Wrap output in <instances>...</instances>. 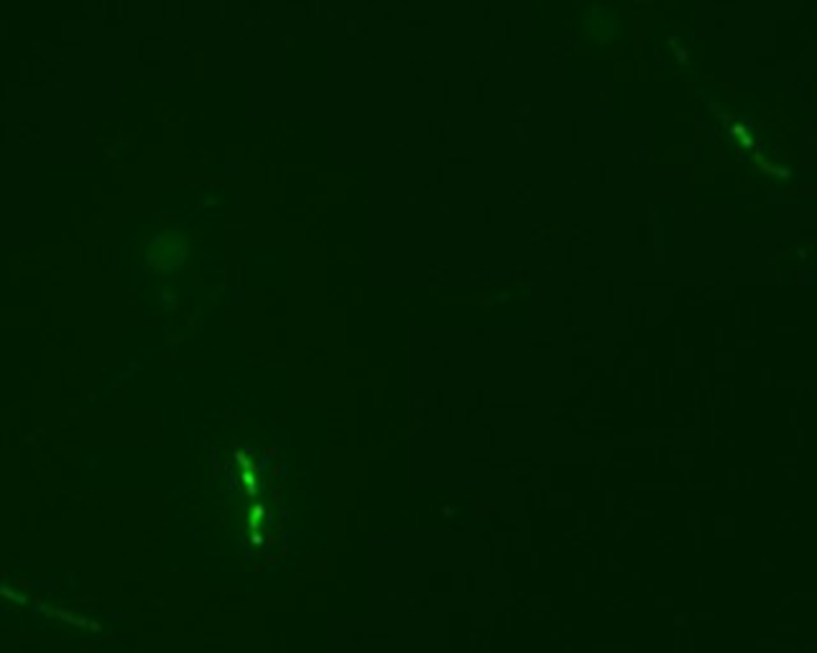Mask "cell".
I'll list each match as a JSON object with an SVG mask.
<instances>
[{"instance_id": "6da1fadb", "label": "cell", "mask_w": 817, "mask_h": 653, "mask_svg": "<svg viewBox=\"0 0 817 653\" xmlns=\"http://www.w3.org/2000/svg\"><path fill=\"white\" fill-rule=\"evenodd\" d=\"M583 29L585 41H590V44H613L618 39V31H621V21L613 16V8L608 3H598V6L585 8Z\"/></svg>"}]
</instances>
